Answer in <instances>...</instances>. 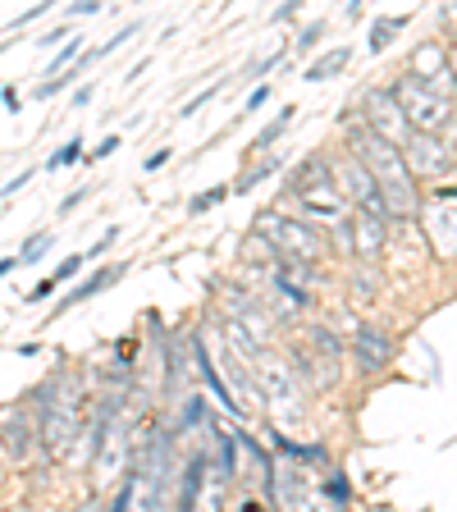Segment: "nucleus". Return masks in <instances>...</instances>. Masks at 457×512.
<instances>
[{
	"instance_id": "obj_17",
	"label": "nucleus",
	"mask_w": 457,
	"mask_h": 512,
	"mask_svg": "<svg viewBox=\"0 0 457 512\" xmlns=\"http://www.w3.org/2000/svg\"><path fill=\"white\" fill-rule=\"evenodd\" d=\"M206 471H211V462L197 453V458L188 462V476H183V508H192L197 503V494H202V480H206Z\"/></svg>"
},
{
	"instance_id": "obj_30",
	"label": "nucleus",
	"mask_w": 457,
	"mask_h": 512,
	"mask_svg": "<svg viewBox=\"0 0 457 512\" xmlns=\"http://www.w3.org/2000/svg\"><path fill=\"white\" fill-rule=\"evenodd\" d=\"M215 202H224V188H215V192H202V197H192V206H188V211H192V215H202V211H211Z\"/></svg>"
},
{
	"instance_id": "obj_14",
	"label": "nucleus",
	"mask_w": 457,
	"mask_h": 512,
	"mask_svg": "<svg viewBox=\"0 0 457 512\" xmlns=\"http://www.w3.org/2000/svg\"><path fill=\"white\" fill-rule=\"evenodd\" d=\"M197 371H202V380H206V384H211V394H215V398H220V403H224V407H229V412H234V416H247V407H243V403H238V398H234V394H229V389H224V380H220V371H215V362H211V352H206V343H202V339H197Z\"/></svg>"
},
{
	"instance_id": "obj_22",
	"label": "nucleus",
	"mask_w": 457,
	"mask_h": 512,
	"mask_svg": "<svg viewBox=\"0 0 457 512\" xmlns=\"http://www.w3.org/2000/svg\"><path fill=\"white\" fill-rule=\"evenodd\" d=\"M275 243H270L266 234H261V229H252V238H247V261H270V266H275Z\"/></svg>"
},
{
	"instance_id": "obj_21",
	"label": "nucleus",
	"mask_w": 457,
	"mask_h": 512,
	"mask_svg": "<svg viewBox=\"0 0 457 512\" xmlns=\"http://www.w3.org/2000/svg\"><path fill=\"white\" fill-rule=\"evenodd\" d=\"M288 119H293V106H284V110H279V119H275V124H270V128H261V138H256L252 147H256V151H270V147H275V142H279V133H284V128H288Z\"/></svg>"
},
{
	"instance_id": "obj_11",
	"label": "nucleus",
	"mask_w": 457,
	"mask_h": 512,
	"mask_svg": "<svg viewBox=\"0 0 457 512\" xmlns=\"http://www.w3.org/2000/svg\"><path fill=\"white\" fill-rule=\"evenodd\" d=\"M0 444L10 453L14 462H28L32 458V444H37V421L28 412H10L0 421Z\"/></svg>"
},
{
	"instance_id": "obj_41",
	"label": "nucleus",
	"mask_w": 457,
	"mask_h": 512,
	"mask_svg": "<svg viewBox=\"0 0 457 512\" xmlns=\"http://www.w3.org/2000/svg\"><path fill=\"white\" fill-rule=\"evenodd\" d=\"M188 421H206V403H202V398H192V403H188Z\"/></svg>"
},
{
	"instance_id": "obj_25",
	"label": "nucleus",
	"mask_w": 457,
	"mask_h": 512,
	"mask_svg": "<svg viewBox=\"0 0 457 512\" xmlns=\"http://www.w3.org/2000/svg\"><path fill=\"white\" fill-rule=\"evenodd\" d=\"M325 32H330V23H325V19H311L307 28L298 32V51H311V46H316L320 37H325Z\"/></svg>"
},
{
	"instance_id": "obj_33",
	"label": "nucleus",
	"mask_w": 457,
	"mask_h": 512,
	"mask_svg": "<svg viewBox=\"0 0 457 512\" xmlns=\"http://www.w3.org/2000/svg\"><path fill=\"white\" fill-rule=\"evenodd\" d=\"M55 288H60V284H55V279H42V284H37V288H32V293H28V302H46V298H51V293H55Z\"/></svg>"
},
{
	"instance_id": "obj_27",
	"label": "nucleus",
	"mask_w": 457,
	"mask_h": 512,
	"mask_svg": "<svg viewBox=\"0 0 457 512\" xmlns=\"http://www.w3.org/2000/svg\"><path fill=\"white\" fill-rule=\"evenodd\" d=\"M138 32H142V23H128V28H119L115 37H110V42L101 46V51H96V60H101V55H110V51H115V46H124L128 37H138Z\"/></svg>"
},
{
	"instance_id": "obj_7",
	"label": "nucleus",
	"mask_w": 457,
	"mask_h": 512,
	"mask_svg": "<svg viewBox=\"0 0 457 512\" xmlns=\"http://www.w3.org/2000/svg\"><path fill=\"white\" fill-rule=\"evenodd\" d=\"M362 115H366V128H375V133H380V138H389V142H403L407 133H412V124L403 119V106H398L394 87H389V92H384V87L366 92Z\"/></svg>"
},
{
	"instance_id": "obj_19",
	"label": "nucleus",
	"mask_w": 457,
	"mask_h": 512,
	"mask_svg": "<svg viewBox=\"0 0 457 512\" xmlns=\"http://www.w3.org/2000/svg\"><path fill=\"white\" fill-rule=\"evenodd\" d=\"M398 28H407V14H394V19H375V28H371V51H384V46L398 37Z\"/></svg>"
},
{
	"instance_id": "obj_29",
	"label": "nucleus",
	"mask_w": 457,
	"mask_h": 512,
	"mask_svg": "<svg viewBox=\"0 0 457 512\" xmlns=\"http://www.w3.org/2000/svg\"><path fill=\"white\" fill-rule=\"evenodd\" d=\"M220 87H224V83L206 87V92H202V96H192V101H188V106H183V110H179V115H183V119H188V115H197V110H202V106H211V101H215V92H220Z\"/></svg>"
},
{
	"instance_id": "obj_28",
	"label": "nucleus",
	"mask_w": 457,
	"mask_h": 512,
	"mask_svg": "<svg viewBox=\"0 0 457 512\" xmlns=\"http://www.w3.org/2000/svg\"><path fill=\"white\" fill-rule=\"evenodd\" d=\"M83 261H87V252H78V256H69V261H60V266H55V284H64V279H74L78 275V266H83Z\"/></svg>"
},
{
	"instance_id": "obj_6",
	"label": "nucleus",
	"mask_w": 457,
	"mask_h": 512,
	"mask_svg": "<svg viewBox=\"0 0 457 512\" xmlns=\"http://www.w3.org/2000/svg\"><path fill=\"white\" fill-rule=\"evenodd\" d=\"M74 398H78V394L60 398V407H55V403H42L37 439L46 444V453H51V458H60L64 448L74 444V435H78V407H74Z\"/></svg>"
},
{
	"instance_id": "obj_31",
	"label": "nucleus",
	"mask_w": 457,
	"mask_h": 512,
	"mask_svg": "<svg viewBox=\"0 0 457 512\" xmlns=\"http://www.w3.org/2000/svg\"><path fill=\"white\" fill-rule=\"evenodd\" d=\"M119 142H124V138H119V133H110V138L101 142V147H96L87 160H106V156H115V151H119Z\"/></svg>"
},
{
	"instance_id": "obj_20",
	"label": "nucleus",
	"mask_w": 457,
	"mask_h": 512,
	"mask_svg": "<svg viewBox=\"0 0 457 512\" xmlns=\"http://www.w3.org/2000/svg\"><path fill=\"white\" fill-rule=\"evenodd\" d=\"M215 444H220V462H215V471H220V480H234L238 476V467H234V435L215 430Z\"/></svg>"
},
{
	"instance_id": "obj_36",
	"label": "nucleus",
	"mask_w": 457,
	"mask_h": 512,
	"mask_svg": "<svg viewBox=\"0 0 457 512\" xmlns=\"http://www.w3.org/2000/svg\"><path fill=\"white\" fill-rule=\"evenodd\" d=\"M74 55H78V37H74V42H69V46H64L60 55H55V64H51V69H64V64L74 60Z\"/></svg>"
},
{
	"instance_id": "obj_40",
	"label": "nucleus",
	"mask_w": 457,
	"mask_h": 512,
	"mask_svg": "<svg viewBox=\"0 0 457 512\" xmlns=\"http://www.w3.org/2000/svg\"><path fill=\"white\" fill-rule=\"evenodd\" d=\"M83 197H87V188L69 192V197H64V202H60V215H69V211H74V206H78V202H83Z\"/></svg>"
},
{
	"instance_id": "obj_12",
	"label": "nucleus",
	"mask_w": 457,
	"mask_h": 512,
	"mask_svg": "<svg viewBox=\"0 0 457 512\" xmlns=\"http://www.w3.org/2000/svg\"><path fill=\"white\" fill-rule=\"evenodd\" d=\"M426 238L439 261H453L457 256V211L453 206H439V211L426 215Z\"/></svg>"
},
{
	"instance_id": "obj_44",
	"label": "nucleus",
	"mask_w": 457,
	"mask_h": 512,
	"mask_svg": "<svg viewBox=\"0 0 457 512\" xmlns=\"http://www.w3.org/2000/svg\"><path fill=\"white\" fill-rule=\"evenodd\" d=\"M14 266H19V256H5V261H0V279L10 275V270H14Z\"/></svg>"
},
{
	"instance_id": "obj_9",
	"label": "nucleus",
	"mask_w": 457,
	"mask_h": 512,
	"mask_svg": "<svg viewBox=\"0 0 457 512\" xmlns=\"http://www.w3.org/2000/svg\"><path fill=\"white\" fill-rule=\"evenodd\" d=\"M412 78H416V83H426V87H435L439 96L453 92V69H448V51H444V46H435V42L416 46V55H412Z\"/></svg>"
},
{
	"instance_id": "obj_2",
	"label": "nucleus",
	"mask_w": 457,
	"mask_h": 512,
	"mask_svg": "<svg viewBox=\"0 0 457 512\" xmlns=\"http://www.w3.org/2000/svg\"><path fill=\"white\" fill-rule=\"evenodd\" d=\"M256 229L275 243V252L284 256H298V261H320V256L330 252V238L316 234L307 220H293V215H275L266 211L261 220H256Z\"/></svg>"
},
{
	"instance_id": "obj_46",
	"label": "nucleus",
	"mask_w": 457,
	"mask_h": 512,
	"mask_svg": "<svg viewBox=\"0 0 457 512\" xmlns=\"http://www.w3.org/2000/svg\"><path fill=\"white\" fill-rule=\"evenodd\" d=\"M362 14V0H348V19H357Z\"/></svg>"
},
{
	"instance_id": "obj_4",
	"label": "nucleus",
	"mask_w": 457,
	"mask_h": 512,
	"mask_svg": "<svg viewBox=\"0 0 457 512\" xmlns=\"http://www.w3.org/2000/svg\"><path fill=\"white\" fill-rule=\"evenodd\" d=\"M394 96H398V106H403V119L412 128H426V133H439V128L448 124V101L435 92V87L426 83H416V78H403V83H394Z\"/></svg>"
},
{
	"instance_id": "obj_35",
	"label": "nucleus",
	"mask_w": 457,
	"mask_h": 512,
	"mask_svg": "<svg viewBox=\"0 0 457 512\" xmlns=\"http://www.w3.org/2000/svg\"><path fill=\"white\" fill-rule=\"evenodd\" d=\"M266 101H270V87H256V92L247 96V106H243V110H261Z\"/></svg>"
},
{
	"instance_id": "obj_18",
	"label": "nucleus",
	"mask_w": 457,
	"mask_h": 512,
	"mask_svg": "<svg viewBox=\"0 0 457 512\" xmlns=\"http://www.w3.org/2000/svg\"><path fill=\"white\" fill-rule=\"evenodd\" d=\"M92 60H96V55H87V60H83V64H74V69H64V74H60V78H46V83H42V87H37V92H32V96H37V101H51V96H55V92H64V87L74 83V78H78V74H83V69H87V64H92Z\"/></svg>"
},
{
	"instance_id": "obj_24",
	"label": "nucleus",
	"mask_w": 457,
	"mask_h": 512,
	"mask_svg": "<svg viewBox=\"0 0 457 512\" xmlns=\"http://www.w3.org/2000/svg\"><path fill=\"white\" fill-rule=\"evenodd\" d=\"M78 156H83V138H69L51 160H46V165H51V170H64V165H74Z\"/></svg>"
},
{
	"instance_id": "obj_3",
	"label": "nucleus",
	"mask_w": 457,
	"mask_h": 512,
	"mask_svg": "<svg viewBox=\"0 0 457 512\" xmlns=\"http://www.w3.org/2000/svg\"><path fill=\"white\" fill-rule=\"evenodd\" d=\"M398 151H403L412 179H444V174L457 165L453 147H448L439 133H426V128H412V133L398 142Z\"/></svg>"
},
{
	"instance_id": "obj_10",
	"label": "nucleus",
	"mask_w": 457,
	"mask_h": 512,
	"mask_svg": "<svg viewBox=\"0 0 457 512\" xmlns=\"http://www.w3.org/2000/svg\"><path fill=\"white\" fill-rule=\"evenodd\" d=\"M352 352H357L362 371H384V366L394 362V343H389V334L380 325H362L357 339H352Z\"/></svg>"
},
{
	"instance_id": "obj_38",
	"label": "nucleus",
	"mask_w": 457,
	"mask_h": 512,
	"mask_svg": "<svg viewBox=\"0 0 457 512\" xmlns=\"http://www.w3.org/2000/svg\"><path fill=\"white\" fill-rule=\"evenodd\" d=\"M298 10H302V0H284V5H279V10H275V19L284 23V19H293V14H298Z\"/></svg>"
},
{
	"instance_id": "obj_8",
	"label": "nucleus",
	"mask_w": 457,
	"mask_h": 512,
	"mask_svg": "<svg viewBox=\"0 0 457 512\" xmlns=\"http://www.w3.org/2000/svg\"><path fill=\"white\" fill-rule=\"evenodd\" d=\"M352 252L362 256V261H380L384 256V234H389V220L375 211H366V206H357V215H352Z\"/></svg>"
},
{
	"instance_id": "obj_23",
	"label": "nucleus",
	"mask_w": 457,
	"mask_h": 512,
	"mask_svg": "<svg viewBox=\"0 0 457 512\" xmlns=\"http://www.w3.org/2000/svg\"><path fill=\"white\" fill-rule=\"evenodd\" d=\"M51 243H55V234H46V229H42V234H32L28 243H23L19 266H32V261H42V256H46V247H51Z\"/></svg>"
},
{
	"instance_id": "obj_39",
	"label": "nucleus",
	"mask_w": 457,
	"mask_h": 512,
	"mask_svg": "<svg viewBox=\"0 0 457 512\" xmlns=\"http://www.w3.org/2000/svg\"><path fill=\"white\" fill-rule=\"evenodd\" d=\"M101 10V0H74V5H69V14H96Z\"/></svg>"
},
{
	"instance_id": "obj_5",
	"label": "nucleus",
	"mask_w": 457,
	"mask_h": 512,
	"mask_svg": "<svg viewBox=\"0 0 457 512\" xmlns=\"http://www.w3.org/2000/svg\"><path fill=\"white\" fill-rule=\"evenodd\" d=\"M330 179H334V188H339L343 202H357V206H366V211L384 215V220H394V215H389V206H384V197H380V183L371 179V170H366L357 156L334 160V165H330Z\"/></svg>"
},
{
	"instance_id": "obj_1",
	"label": "nucleus",
	"mask_w": 457,
	"mask_h": 512,
	"mask_svg": "<svg viewBox=\"0 0 457 512\" xmlns=\"http://www.w3.org/2000/svg\"><path fill=\"white\" fill-rule=\"evenodd\" d=\"M352 156L362 160L366 170H371V179L380 183V197L389 206V215H416V179L407 170L398 142L380 138L366 124H352Z\"/></svg>"
},
{
	"instance_id": "obj_34",
	"label": "nucleus",
	"mask_w": 457,
	"mask_h": 512,
	"mask_svg": "<svg viewBox=\"0 0 457 512\" xmlns=\"http://www.w3.org/2000/svg\"><path fill=\"white\" fill-rule=\"evenodd\" d=\"M170 156H174V151H170V147H160V151H151V156H147V170H151V174H156V170H160V165H170Z\"/></svg>"
},
{
	"instance_id": "obj_43",
	"label": "nucleus",
	"mask_w": 457,
	"mask_h": 512,
	"mask_svg": "<svg viewBox=\"0 0 457 512\" xmlns=\"http://www.w3.org/2000/svg\"><path fill=\"white\" fill-rule=\"evenodd\" d=\"M0 101H5V110H19V92H14V87H5V92H0Z\"/></svg>"
},
{
	"instance_id": "obj_37",
	"label": "nucleus",
	"mask_w": 457,
	"mask_h": 512,
	"mask_svg": "<svg viewBox=\"0 0 457 512\" xmlns=\"http://www.w3.org/2000/svg\"><path fill=\"white\" fill-rule=\"evenodd\" d=\"M28 179H32V170H23L19 179H10V183H5V188H0V197H14V192H19V188H23V183H28Z\"/></svg>"
},
{
	"instance_id": "obj_26",
	"label": "nucleus",
	"mask_w": 457,
	"mask_h": 512,
	"mask_svg": "<svg viewBox=\"0 0 457 512\" xmlns=\"http://www.w3.org/2000/svg\"><path fill=\"white\" fill-rule=\"evenodd\" d=\"M325 499H330V503H348L352 499V485L343 476H330V480H325Z\"/></svg>"
},
{
	"instance_id": "obj_16",
	"label": "nucleus",
	"mask_w": 457,
	"mask_h": 512,
	"mask_svg": "<svg viewBox=\"0 0 457 512\" xmlns=\"http://www.w3.org/2000/svg\"><path fill=\"white\" fill-rule=\"evenodd\" d=\"M348 60H352V51H348V46H339V51H330V55H320V60H311V69H302V78H307V83H325V78H334Z\"/></svg>"
},
{
	"instance_id": "obj_45",
	"label": "nucleus",
	"mask_w": 457,
	"mask_h": 512,
	"mask_svg": "<svg viewBox=\"0 0 457 512\" xmlns=\"http://www.w3.org/2000/svg\"><path fill=\"white\" fill-rule=\"evenodd\" d=\"M448 69H453V92H457V46L448 51Z\"/></svg>"
},
{
	"instance_id": "obj_42",
	"label": "nucleus",
	"mask_w": 457,
	"mask_h": 512,
	"mask_svg": "<svg viewBox=\"0 0 457 512\" xmlns=\"http://www.w3.org/2000/svg\"><path fill=\"white\" fill-rule=\"evenodd\" d=\"M444 128H448V138H444V142L453 147V156H457V115H448V124H444Z\"/></svg>"
},
{
	"instance_id": "obj_32",
	"label": "nucleus",
	"mask_w": 457,
	"mask_h": 512,
	"mask_svg": "<svg viewBox=\"0 0 457 512\" xmlns=\"http://www.w3.org/2000/svg\"><path fill=\"white\" fill-rule=\"evenodd\" d=\"M279 60H284V55H275V60H261V64H252V69H243V78H266L270 69H279Z\"/></svg>"
},
{
	"instance_id": "obj_15",
	"label": "nucleus",
	"mask_w": 457,
	"mask_h": 512,
	"mask_svg": "<svg viewBox=\"0 0 457 512\" xmlns=\"http://www.w3.org/2000/svg\"><path fill=\"white\" fill-rule=\"evenodd\" d=\"M325 183H334V179H330V160H325V156H307V160H302V165H298V170H293V179H288V188H293V192H298V197H302V192H311V188H325Z\"/></svg>"
},
{
	"instance_id": "obj_13",
	"label": "nucleus",
	"mask_w": 457,
	"mask_h": 512,
	"mask_svg": "<svg viewBox=\"0 0 457 512\" xmlns=\"http://www.w3.org/2000/svg\"><path fill=\"white\" fill-rule=\"evenodd\" d=\"M124 270H128V266H101V270H96V275H92V279H83V284H78V288H74V293H64V298H60V302H55V316H64V311H69V307H78V302L96 298V293H106V288H110V284H115V279H119V275H124Z\"/></svg>"
}]
</instances>
